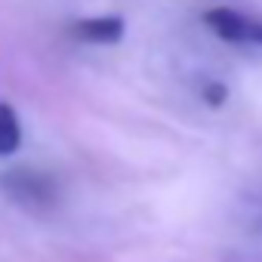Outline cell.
<instances>
[{
  "mask_svg": "<svg viewBox=\"0 0 262 262\" xmlns=\"http://www.w3.org/2000/svg\"><path fill=\"white\" fill-rule=\"evenodd\" d=\"M204 102L210 105V108H219L225 99H228V86L225 83H216V80H210V83H204Z\"/></svg>",
  "mask_w": 262,
  "mask_h": 262,
  "instance_id": "4",
  "label": "cell"
},
{
  "mask_svg": "<svg viewBox=\"0 0 262 262\" xmlns=\"http://www.w3.org/2000/svg\"><path fill=\"white\" fill-rule=\"evenodd\" d=\"M19 145H22V123H19V114H16L7 102H0V158L19 151Z\"/></svg>",
  "mask_w": 262,
  "mask_h": 262,
  "instance_id": "3",
  "label": "cell"
},
{
  "mask_svg": "<svg viewBox=\"0 0 262 262\" xmlns=\"http://www.w3.org/2000/svg\"><path fill=\"white\" fill-rule=\"evenodd\" d=\"M204 25L225 43H250L262 47V22L253 16H244L228 7H216L204 13Z\"/></svg>",
  "mask_w": 262,
  "mask_h": 262,
  "instance_id": "1",
  "label": "cell"
},
{
  "mask_svg": "<svg viewBox=\"0 0 262 262\" xmlns=\"http://www.w3.org/2000/svg\"><path fill=\"white\" fill-rule=\"evenodd\" d=\"M74 37L83 43H117L126 31L120 16H96V19H80L74 22Z\"/></svg>",
  "mask_w": 262,
  "mask_h": 262,
  "instance_id": "2",
  "label": "cell"
}]
</instances>
